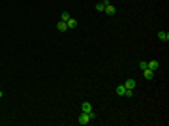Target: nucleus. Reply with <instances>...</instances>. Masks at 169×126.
I'll return each mask as SVG.
<instances>
[{
  "instance_id": "obj_13",
  "label": "nucleus",
  "mask_w": 169,
  "mask_h": 126,
  "mask_svg": "<svg viewBox=\"0 0 169 126\" xmlns=\"http://www.w3.org/2000/svg\"><path fill=\"white\" fill-rule=\"evenodd\" d=\"M139 68H141V70H145V68H147V60H141V62H139Z\"/></svg>"
},
{
  "instance_id": "obj_6",
  "label": "nucleus",
  "mask_w": 169,
  "mask_h": 126,
  "mask_svg": "<svg viewBox=\"0 0 169 126\" xmlns=\"http://www.w3.org/2000/svg\"><path fill=\"white\" fill-rule=\"evenodd\" d=\"M124 87H126L128 90H134V89H135V79H126V81H124Z\"/></svg>"
},
{
  "instance_id": "obj_4",
  "label": "nucleus",
  "mask_w": 169,
  "mask_h": 126,
  "mask_svg": "<svg viewBox=\"0 0 169 126\" xmlns=\"http://www.w3.org/2000/svg\"><path fill=\"white\" fill-rule=\"evenodd\" d=\"M158 40L160 41H169V32L167 30H160L158 32Z\"/></svg>"
},
{
  "instance_id": "obj_1",
  "label": "nucleus",
  "mask_w": 169,
  "mask_h": 126,
  "mask_svg": "<svg viewBox=\"0 0 169 126\" xmlns=\"http://www.w3.org/2000/svg\"><path fill=\"white\" fill-rule=\"evenodd\" d=\"M90 121H92V119H90V115H88V113H81V115H79V119H77V122H79V124H88V122Z\"/></svg>"
},
{
  "instance_id": "obj_2",
  "label": "nucleus",
  "mask_w": 169,
  "mask_h": 126,
  "mask_svg": "<svg viewBox=\"0 0 169 126\" xmlns=\"http://www.w3.org/2000/svg\"><path fill=\"white\" fill-rule=\"evenodd\" d=\"M147 68L152 70V72H156V70L160 68V62H158V60H147Z\"/></svg>"
},
{
  "instance_id": "obj_3",
  "label": "nucleus",
  "mask_w": 169,
  "mask_h": 126,
  "mask_svg": "<svg viewBox=\"0 0 169 126\" xmlns=\"http://www.w3.org/2000/svg\"><path fill=\"white\" fill-rule=\"evenodd\" d=\"M81 113H92V105H90V102H83L81 104Z\"/></svg>"
},
{
  "instance_id": "obj_10",
  "label": "nucleus",
  "mask_w": 169,
  "mask_h": 126,
  "mask_svg": "<svg viewBox=\"0 0 169 126\" xmlns=\"http://www.w3.org/2000/svg\"><path fill=\"white\" fill-rule=\"evenodd\" d=\"M66 25H68V30H70V28H75V27H77V21H75L73 17H70V19L66 21Z\"/></svg>"
},
{
  "instance_id": "obj_14",
  "label": "nucleus",
  "mask_w": 169,
  "mask_h": 126,
  "mask_svg": "<svg viewBox=\"0 0 169 126\" xmlns=\"http://www.w3.org/2000/svg\"><path fill=\"white\" fill-rule=\"evenodd\" d=\"M126 96H128V98H132V96H134V90H128V89H126Z\"/></svg>"
},
{
  "instance_id": "obj_11",
  "label": "nucleus",
  "mask_w": 169,
  "mask_h": 126,
  "mask_svg": "<svg viewBox=\"0 0 169 126\" xmlns=\"http://www.w3.org/2000/svg\"><path fill=\"white\" fill-rule=\"evenodd\" d=\"M115 92H116L118 96H126V87H124V85H118V87H116V90H115Z\"/></svg>"
},
{
  "instance_id": "obj_8",
  "label": "nucleus",
  "mask_w": 169,
  "mask_h": 126,
  "mask_svg": "<svg viewBox=\"0 0 169 126\" xmlns=\"http://www.w3.org/2000/svg\"><path fill=\"white\" fill-rule=\"evenodd\" d=\"M107 4H111V0H103V2H98V4H96V9H98V11H103Z\"/></svg>"
},
{
  "instance_id": "obj_5",
  "label": "nucleus",
  "mask_w": 169,
  "mask_h": 126,
  "mask_svg": "<svg viewBox=\"0 0 169 126\" xmlns=\"http://www.w3.org/2000/svg\"><path fill=\"white\" fill-rule=\"evenodd\" d=\"M103 11H105V15H115V13H116V8H115L113 4H107Z\"/></svg>"
},
{
  "instance_id": "obj_7",
  "label": "nucleus",
  "mask_w": 169,
  "mask_h": 126,
  "mask_svg": "<svg viewBox=\"0 0 169 126\" xmlns=\"http://www.w3.org/2000/svg\"><path fill=\"white\" fill-rule=\"evenodd\" d=\"M143 75H145V79H148V81H150V79H154V72H152V70H148V68H145V70H143Z\"/></svg>"
},
{
  "instance_id": "obj_9",
  "label": "nucleus",
  "mask_w": 169,
  "mask_h": 126,
  "mask_svg": "<svg viewBox=\"0 0 169 126\" xmlns=\"http://www.w3.org/2000/svg\"><path fill=\"white\" fill-rule=\"evenodd\" d=\"M57 28H58L60 32H66V30H68V25H66V21H58V23H57Z\"/></svg>"
},
{
  "instance_id": "obj_15",
  "label": "nucleus",
  "mask_w": 169,
  "mask_h": 126,
  "mask_svg": "<svg viewBox=\"0 0 169 126\" xmlns=\"http://www.w3.org/2000/svg\"><path fill=\"white\" fill-rule=\"evenodd\" d=\"M2 96H4V92H2V90H0V98H2Z\"/></svg>"
},
{
  "instance_id": "obj_12",
  "label": "nucleus",
  "mask_w": 169,
  "mask_h": 126,
  "mask_svg": "<svg viewBox=\"0 0 169 126\" xmlns=\"http://www.w3.org/2000/svg\"><path fill=\"white\" fill-rule=\"evenodd\" d=\"M70 17H71V15L68 13V11H64V13L60 15V21H68V19H70Z\"/></svg>"
}]
</instances>
